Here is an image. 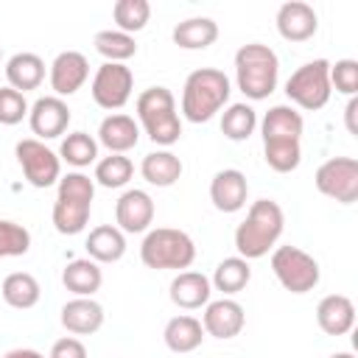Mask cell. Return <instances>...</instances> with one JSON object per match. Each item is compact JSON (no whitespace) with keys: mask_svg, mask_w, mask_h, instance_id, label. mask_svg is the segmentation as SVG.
<instances>
[{"mask_svg":"<svg viewBox=\"0 0 358 358\" xmlns=\"http://www.w3.org/2000/svg\"><path fill=\"white\" fill-rule=\"evenodd\" d=\"M316 190L338 204L358 201V159L355 157H330L316 168Z\"/></svg>","mask_w":358,"mask_h":358,"instance_id":"30bf717a","label":"cell"},{"mask_svg":"<svg viewBox=\"0 0 358 358\" xmlns=\"http://www.w3.org/2000/svg\"><path fill=\"white\" fill-rule=\"evenodd\" d=\"M3 358H45V355L36 350H28V347H17V350H8Z\"/></svg>","mask_w":358,"mask_h":358,"instance_id":"60d3db41","label":"cell"},{"mask_svg":"<svg viewBox=\"0 0 358 358\" xmlns=\"http://www.w3.org/2000/svg\"><path fill=\"white\" fill-rule=\"evenodd\" d=\"M6 81L11 90L25 95L28 90H36L45 81V62L36 53H14L6 62Z\"/></svg>","mask_w":358,"mask_h":358,"instance_id":"d4e9b609","label":"cell"},{"mask_svg":"<svg viewBox=\"0 0 358 358\" xmlns=\"http://www.w3.org/2000/svg\"><path fill=\"white\" fill-rule=\"evenodd\" d=\"M319 28V17L310 3L291 0L277 8V31L285 42H308Z\"/></svg>","mask_w":358,"mask_h":358,"instance_id":"e0dca14e","label":"cell"},{"mask_svg":"<svg viewBox=\"0 0 358 358\" xmlns=\"http://www.w3.org/2000/svg\"><path fill=\"white\" fill-rule=\"evenodd\" d=\"M0 294L6 299V305L17 308V310H28L39 302L42 296V288H39V280L28 271H11L3 285H0Z\"/></svg>","mask_w":358,"mask_h":358,"instance_id":"f1b7e54d","label":"cell"},{"mask_svg":"<svg viewBox=\"0 0 358 358\" xmlns=\"http://www.w3.org/2000/svg\"><path fill=\"white\" fill-rule=\"evenodd\" d=\"M134 176V165L126 154H109L103 159L95 162V176L92 182H98L101 187H123L129 185V179Z\"/></svg>","mask_w":358,"mask_h":358,"instance_id":"836d02e7","label":"cell"},{"mask_svg":"<svg viewBox=\"0 0 358 358\" xmlns=\"http://www.w3.org/2000/svg\"><path fill=\"white\" fill-rule=\"evenodd\" d=\"M271 271L277 282L291 294H308L319 285V263L313 255H308L299 246H277L271 255Z\"/></svg>","mask_w":358,"mask_h":358,"instance_id":"9c48e42d","label":"cell"},{"mask_svg":"<svg viewBox=\"0 0 358 358\" xmlns=\"http://www.w3.org/2000/svg\"><path fill=\"white\" fill-rule=\"evenodd\" d=\"M330 358H355V355H352V352H333Z\"/></svg>","mask_w":358,"mask_h":358,"instance_id":"b9f144b4","label":"cell"},{"mask_svg":"<svg viewBox=\"0 0 358 358\" xmlns=\"http://www.w3.org/2000/svg\"><path fill=\"white\" fill-rule=\"evenodd\" d=\"M249 280H252V266H249V260H243V257L235 255V257H224V260L215 266L210 285H213L215 291H221L224 296H232V294L243 291V288L249 285Z\"/></svg>","mask_w":358,"mask_h":358,"instance_id":"f546056e","label":"cell"},{"mask_svg":"<svg viewBox=\"0 0 358 358\" xmlns=\"http://www.w3.org/2000/svg\"><path fill=\"white\" fill-rule=\"evenodd\" d=\"M171 39L176 48L182 50H204L218 39V22L210 17H190L176 22V28L171 31Z\"/></svg>","mask_w":358,"mask_h":358,"instance_id":"484cf974","label":"cell"},{"mask_svg":"<svg viewBox=\"0 0 358 358\" xmlns=\"http://www.w3.org/2000/svg\"><path fill=\"white\" fill-rule=\"evenodd\" d=\"M50 90L56 98L76 95L90 78V62L78 50H62L50 64Z\"/></svg>","mask_w":358,"mask_h":358,"instance_id":"2e32d148","label":"cell"},{"mask_svg":"<svg viewBox=\"0 0 358 358\" xmlns=\"http://www.w3.org/2000/svg\"><path fill=\"white\" fill-rule=\"evenodd\" d=\"M62 324L73 336H92L103 327V308L92 296H73L62 305Z\"/></svg>","mask_w":358,"mask_h":358,"instance_id":"d6986e66","label":"cell"},{"mask_svg":"<svg viewBox=\"0 0 358 358\" xmlns=\"http://www.w3.org/2000/svg\"><path fill=\"white\" fill-rule=\"evenodd\" d=\"M31 249V232L8 218H0V257H20Z\"/></svg>","mask_w":358,"mask_h":358,"instance_id":"d590c367","label":"cell"},{"mask_svg":"<svg viewBox=\"0 0 358 358\" xmlns=\"http://www.w3.org/2000/svg\"><path fill=\"white\" fill-rule=\"evenodd\" d=\"M98 143L109 148V154H126L140 143V126L131 115H106L98 126Z\"/></svg>","mask_w":358,"mask_h":358,"instance_id":"ffe728a7","label":"cell"},{"mask_svg":"<svg viewBox=\"0 0 358 358\" xmlns=\"http://www.w3.org/2000/svg\"><path fill=\"white\" fill-rule=\"evenodd\" d=\"M316 322L327 336H347L355 327V305L344 294H327L316 305Z\"/></svg>","mask_w":358,"mask_h":358,"instance_id":"7402d4cb","label":"cell"},{"mask_svg":"<svg viewBox=\"0 0 358 358\" xmlns=\"http://www.w3.org/2000/svg\"><path fill=\"white\" fill-rule=\"evenodd\" d=\"M62 282L76 296H92L103 282V271H101V266L95 260L76 257L62 268Z\"/></svg>","mask_w":358,"mask_h":358,"instance_id":"4316f807","label":"cell"},{"mask_svg":"<svg viewBox=\"0 0 358 358\" xmlns=\"http://www.w3.org/2000/svg\"><path fill=\"white\" fill-rule=\"evenodd\" d=\"M330 87H336V92H344V95L355 98V92H358V62L355 59H338L336 64H330Z\"/></svg>","mask_w":358,"mask_h":358,"instance_id":"74e56055","label":"cell"},{"mask_svg":"<svg viewBox=\"0 0 358 358\" xmlns=\"http://www.w3.org/2000/svg\"><path fill=\"white\" fill-rule=\"evenodd\" d=\"M246 324V313H243V305L229 299V296H221V299H213L204 305V313H201V327L207 336L213 338H235Z\"/></svg>","mask_w":358,"mask_h":358,"instance_id":"9a60e30c","label":"cell"},{"mask_svg":"<svg viewBox=\"0 0 358 358\" xmlns=\"http://www.w3.org/2000/svg\"><path fill=\"white\" fill-rule=\"evenodd\" d=\"M330 92H333V87H330V62L327 59H313V62L302 64L285 81L288 101L305 112L322 109L330 101Z\"/></svg>","mask_w":358,"mask_h":358,"instance_id":"ba28073f","label":"cell"},{"mask_svg":"<svg viewBox=\"0 0 358 358\" xmlns=\"http://www.w3.org/2000/svg\"><path fill=\"white\" fill-rule=\"evenodd\" d=\"M355 112H358V98H350V103H347V109H344V117H347V129H350V134H358Z\"/></svg>","mask_w":358,"mask_h":358,"instance_id":"ab89813d","label":"cell"},{"mask_svg":"<svg viewBox=\"0 0 358 358\" xmlns=\"http://www.w3.org/2000/svg\"><path fill=\"white\" fill-rule=\"evenodd\" d=\"M17 162L22 168V176L28 179V185L34 187H50L62 179V159L56 151H50L42 140L36 137H25L14 145Z\"/></svg>","mask_w":358,"mask_h":358,"instance_id":"8fae6325","label":"cell"},{"mask_svg":"<svg viewBox=\"0 0 358 358\" xmlns=\"http://www.w3.org/2000/svg\"><path fill=\"white\" fill-rule=\"evenodd\" d=\"M112 20H115L117 31L137 34L151 20V3L148 0H117L112 6Z\"/></svg>","mask_w":358,"mask_h":358,"instance_id":"e575fe53","label":"cell"},{"mask_svg":"<svg viewBox=\"0 0 358 358\" xmlns=\"http://www.w3.org/2000/svg\"><path fill=\"white\" fill-rule=\"evenodd\" d=\"M28 123L36 140H56L70 126V106L56 95L36 98L28 109Z\"/></svg>","mask_w":358,"mask_h":358,"instance_id":"4fadbf2b","label":"cell"},{"mask_svg":"<svg viewBox=\"0 0 358 358\" xmlns=\"http://www.w3.org/2000/svg\"><path fill=\"white\" fill-rule=\"evenodd\" d=\"M280 78V59L263 42L241 45L235 53V81L249 101H263L274 92Z\"/></svg>","mask_w":358,"mask_h":358,"instance_id":"277c9868","label":"cell"},{"mask_svg":"<svg viewBox=\"0 0 358 358\" xmlns=\"http://www.w3.org/2000/svg\"><path fill=\"white\" fill-rule=\"evenodd\" d=\"M162 338H165V347H168L171 352L187 355V352H193V350L201 347V341H204V327H201V322H199L196 316L182 313V316L168 319V324H165V330H162Z\"/></svg>","mask_w":358,"mask_h":358,"instance_id":"cb8c5ba5","label":"cell"},{"mask_svg":"<svg viewBox=\"0 0 358 358\" xmlns=\"http://www.w3.org/2000/svg\"><path fill=\"white\" fill-rule=\"evenodd\" d=\"M59 159L73 168H87L98 162V140L87 131H70L59 145Z\"/></svg>","mask_w":358,"mask_h":358,"instance_id":"1f68e13d","label":"cell"},{"mask_svg":"<svg viewBox=\"0 0 358 358\" xmlns=\"http://www.w3.org/2000/svg\"><path fill=\"white\" fill-rule=\"evenodd\" d=\"M249 182L238 168H224L210 182V201L218 213H238L246 207Z\"/></svg>","mask_w":358,"mask_h":358,"instance_id":"ac0fdd59","label":"cell"},{"mask_svg":"<svg viewBox=\"0 0 358 358\" xmlns=\"http://www.w3.org/2000/svg\"><path fill=\"white\" fill-rule=\"evenodd\" d=\"M28 101L22 92L11 87H0V126H17L22 117H28Z\"/></svg>","mask_w":358,"mask_h":358,"instance_id":"8d00e7d4","label":"cell"},{"mask_svg":"<svg viewBox=\"0 0 358 358\" xmlns=\"http://www.w3.org/2000/svg\"><path fill=\"white\" fill-rule=\"evenodd\" d=\"M48 358H87V347L76 336H64V338L53 341Z\"/></svg>","mask_w":358,"mask_h":358,"instance_id":"f35d334b","label":"cell"},{"mask_svg":"<svg viewBox=\"0 0 358 358\" xmlns=\"http://www.w3.org/2000/svg\"><path fill=\"white\" fill-rule=\"evenodd\" d=\"M140 173L148 185H157V187H171L179 182L182 176V159L168 151V148H159V151H151L143 157L140 162Z\"/></svg>","mask_w":358,"mask_h":358,"instance_id":"83f0119b","label":"cell"},{"mask_svg":"<svg viewBox=\"0 0 358 358\" xmlns=\"http://www.w3.org/2000/svg\"><path fill=\"white\" fill-rule=\"evenodd\" d=\"M0 56H3V48H0Z\"/></svg>","mask_w":358,"mask_h":358,"instance_id":"7bdbcfd3","label":"cell"},{"mask_svg":"<svg viewBox=\"0 0 358 358\" xmlns=\"http://www.w3.org/2000/svg\"><path fill=\"white\" fill-rule=\"evenodd\" d=\"M56 190V201H53V227L62 235H78L84 232L90 213H92V199H95V182L81 173L73 171L67 176H62Z\"/></svg>","mask_w":358,"mask_h":358,"instance_id":"5b68a950","label":"cell"},{"mask_svg":"<svg viewBox=\"0 0 358 358\" xmlns=\"http://www.w3.org/2000/svg\"><path fill=\"white\" fill-rule=\"evenodd\" d=\"M134 90V73L126 64H115V62H103L95 76H92V101L101 109H123L131 98Z\"/></svg>","mask_w":358,"mask_h":358,"instance_id":"7c38bea8","label":"cell"},{"mask_svg":"<svg viewBox=\"0 0 358 358\" xmlns=\"http://www.w3.org/2000/svg\"><path fill=\"white\" fill-rule=\"evenodd\" d=\"M115 221L123 235L148 232V227L154 224V199L140 187L120 193V199L115 201Z\"/></svg>","mask_w":358,"mask_h":358,"instance_id":"5bb4252c","label":"cell"},{"mask_svg":"<svg viewBox=\"0 0 358 358\" xmlns=\"http://www.w3.org/2000/svg\"><path fill=\"white\" fill-rule=\"evenodd\" d=\"M302 131H305V120L288 103H277L263 115V120H260L263 154H266V162H268L271 171L291 173V171L299 168V162H302Z\"/></svg>","mask_w":358,"mask_h":358,"instance_id":"6da1fadb","label":"cell"},{"mask_svg":"<svg viewBox=\"0 0 358 358\" xmlns=\"http://www.w3.org/2000/svg\"><path fill=\"white\" fill-rule=\"evenodd\" d=\"M257 129V112L249 106V103H229L221 115V131L227 140L232 143H241V140H249Z\"/></svg>","mask_w":358,"mask_h":358,"instance_id":"4dcf8cb0","label":"cell"},{"mask_svg":"<svg viewBox=\"0 0 358 358\" xmlns=\"http://www.w3.org/2000/svg\"><path fill=\"white\" fill-rule=\"evenodd\" d=\"M210 294H213L210 277H204L201 271H179L168 285L171 302L182 310H196V308L207 305Z\"/></svg>","mask_w":358,"mask_h":358,"instance_id":"44dd1931","label":"cell"},{"mask_svg":"<svg viewBox=\"0 0 358 358\" xmlns=\"http://www.w3.org/2000/svg\"><path fill=\"white\" fill-rule=\"evenodd\" d=\"M140 126L145 129L148 140L157 145H173L182 137V120L176 112V98L168 87H148L134 101Z\"/></svg>","mask_w":358,"mask_h":358,"instance_id":"8992f818","label":"cell"},{"mask_svg":"<svg viewBox=\"0 0 358 358\" xmlns=\"http://www.w3.org/2000/svg\"><path fill=\"white\" fill-rule=\"evenodd\" d=\"M232 84L218 67H199L185 78L182 87V115L190 123H207L229 101Z\"/></svg>","mask_w":358,"mask_h":358,"instance_id":"3957f363","label":"cell"},{"mask_svg":"<svg viewBox=\"0 0 358 358\" xmlns=\"http://www.w3.org/2000/svg\"><path fill=\"white\" fill-rule=\"evenodd\" d=\"M282 229H285V213L277 201H271V199L252 201L246 218L235 229L238 257H243V260L266 257L268 249H274V243L280 241Z\"/></svg>","mask_w":358,"mask_h":358,"instance_id":"7a4b0ae2","label":"cell"},{"mask_svg":"<svg viewBox=\"0 0 358 358\" xmlns=\"http://www.w3.org/2000/svg\"><path fill=\"white\" fill-rule=\"evenodd\" d=\"M87 257L95 263H117L126 255V235L115 224H101L87 235Z\"/></svg>","mask_w":358,"mask_h":358,"instance_id":"603a6c76","label":"cell"},{"mask_svg":"<svg viewBox=\"0 0 358 358\" xmlns=\"http://www.w3.org/2000/svg\"><path fill=\"white\" fill-rule=\"evenodd\" d=\"M95 50L106 59V62H115V64H123L126 59H131L137 53V42L131 34H123V31H98L95 39H92Z\"/></svg>","mask_w":358,"mask_h":358,"instance_id":"d6a6232c","label":"cell"},{"mask_svg":"<svg viewBox=\"0 0 358 358\" xmlns=\"http://www.w3.org/2000/svg\"><path fill=\"white\" fill-rule=\"evenodd\" d=\"M140 260H143L145 268H157V271L190 268L193 260H196V243L182 229L157 227V229L145 232V238L140 243Z\"/></svg>","mask_w":358,"mask_h":358,"instance_id":"52a82bcc","label":"cell"}]
</instances>
